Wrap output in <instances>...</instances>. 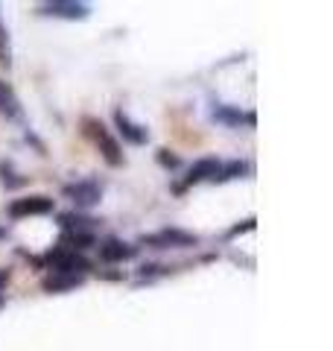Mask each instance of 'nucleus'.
Returning <instances> with one entry per match:
<instances>
[{
  "label": "nucleus",
  "instance_id": "1",
  "mask_svg": "<svg viewBox=\"0 0 333 351\" xmlns=\"http://www.w3.org/2000/svg\"><path fill=\"white\" fill-rule=\"evenodd\" d=\"M82 126H85V135L97 144L99 156L106 158V164H111V167H123V161H126L123 147H120V141L114 138V132L97 117H82Z\"/></svg>",
  "mask_w": 333,
  "mask_h": 351
},
{
  "label": "nucleus",
  "instance_id": "2",
  "mask_svg": "<svg viewBox=\"0 0 333 351\" xmlns=\"http://www.w3.org/2000/svg\"><path fill=\"white\" fill-rule=\"evenodd\" d=\"M44 263H47L50 272H64V276H85V272H91V261L82 252H73L64 246H53L44 255Z\"/></svg>",
  "mask_w": 333,
  "mask_h": 351
},
{
  "label": "nucleus",
  "instance_id": "3",
  "mask_svg": "<svg viewBox=\"0 0 333 351\" xmlns=\"http://www.w3.org/2000/svg\"><path fill=\"white\" fill-rule=\"evenodd\" d=\"M62 193L68 196L76 208H94V205H99V199H103V184L97 179H79V182L64 184Z\"/></svg>",
  "mask_w": 333,
  "mask_h": 351
},
{
  "label": "nucleus",
  "instance_id": "4",
  "mask_svg": "<svg viewBox=\"0 0 333 351\" xmlns=\"http://www.w3.org/2000/svg\"><path fill=\"white\" fill-rule=\"evenodd\" d=\"M140 243L152 249H184V246H196L199 237L190 232H182V228H161L155 234H143Z\"/></svg>",
  "mask_w": 333,
  "mask_h": 351
},
{
  "label": "nucleus",
  "instance_id": "5",
  "mask_svg": "<svg viewBox=\"0 0 333 351\" xmlns=\"http://www.w3.org/2000/svg\"><path fill=\"white\" fill-rule=\"evenodd\" d=\"M6 214L12 219L21 217H44V214H53V199L50 196H24V199H12L6 208Z\"/></svg>",
  "mask_w": 333,
  "mask_h": 351
},
{
  "label": "nucleus",
  "instance_id": "6",
  "mask_svg": "<svg viewBox=\"0 0 333 351\" xmlns=\"http://www.w3.org/2000/svg\"><path fill=\"white\" fill-rule=\"evenodd\" d=\"M41 15L47 18H64V21H85L91 15V6L79 3V0H50V3H41L38 9Z\"/></svg>",
  "mask_w": 333,
  "mask_h": 351
},
{
  "label": "nucleus",
  "instance_id": "7",
  "mask_svg": "<svg viewBox=\"0 0 333 351\" xmlns=\"http://www.w3.org/2000/svg\"><path fill=\"white\" fill-rule=\"evenodd\" d=\"M97 249H99V258H103L106 263L132 261L138 255V246H132V243H126V240H120V237H106L103 243H97Z\"/></svg>",
  "mask_w": 333,
  "mask_h": 351
},
{
  "label": "nucleus",
  "instance_id": "8",
  "mask_svg": "<svg viewBox=\"0 0 333 351\" xmlns=\"http://www.w3.org/2000/svg\"><path fill=\"white\" fill-rule=\"evenodd\" d=\"M222 167V161L219 158H199L190 170H187L184 176V182L179 184L175 191H184V188H190V184H199V182H214L217 179V173Z\"/></svg>",
  "mask_w": 333,
  "mask_h": 351
},
{
  "label": "nucleus",
  "instance_id": "9",
  "mask_svg": "<svg viewBox=\"0 0 333 351\" xmlns=\"http://www.w3.org/2000/svg\"><path fill=\"white\" fill-rule=\"evenodd\" d=\"M114 126H117L120 135H123V141H129V144H135V147H143L149 141L147 126L135 123V120H132L123 108H117V112H114Z\"/></svg>",
  "mask_w": 333,
  "mask_h": 351
},
{
  "label": "nucleus",
  "instance_id": "10",
  "mask_svg": "<svg viewBox=\"0 0 333 351\" xmlns=\"http://www.w3.org/2000/svg\"><path fill=\"white\" fill-rule=\"evenodd\" d=\"M0 114L6 120H24V108H21V100L15 94V88L0 80Z\"/></svg>",
  "mask_w": 333,
  "mask_h": 351
},
{
  "label": "nucleus",
  "instance_id": "11",
  "mask_svg": "<svg viewBox=\"0 0 333 351\" xmlns=\"http://www.w3.org/2000/svg\"><path fill=\"white\" fill-rule=\"evenodd\" d=\"M85 284V276H64V272H50L47 278L41 281V290L44 293H68L76 290Z\"/></svg>",
  "mask_w": 333,
  "mask_h": 351
},
{
  "label": "nucleus",
  "instance_id": "12",
  "mask_svg": "<svg viewBox=\"0 0 333 351\" xmlns=\"http://www.w3.org/2000/svg\"><path fill=\"white\" fill-rule=\"evenodd\" d=\"M59 223L64 232H82V234H94V228L99 219L94 217H85V214H76V211H68V214H59Z\"/></svg>",
  "mask_w": 333,
  "mask_h": 351
},
{
  "label": "nucleus",
  "instance_id": "13",
  "mask_svg": "<svg viewBox=\"0 0 333 351\" xmlns=\"http://www.w3.org/2000/svg\"><path fill=\"white\" fill-rule=\"evenodd\" d=\"M214 120L219 123H228V126H254V112H240V108H231V106H217L214 108Z\"/></svg>",
  "mask_w": 333,
  "mask_h": 351
},
{
  "label": "nucleus",
  "instance_id": "14",
  "mask_svg": "<svg viewBox=\"0 0 333 351\" xmlns=\"http://www.w3.org/2000/svg\"><path fill=\"white\" fill-rule=\"evenodd\" d=\"M59 246L73 249V252H85V249L97 246V237H94V234H82V232H62Z\"/></svg>",
  "mask_w": 333,
  "mask_h": 351
},
{
  "label": "nucleus",
  "instance_id": "15",
  "mask_svg": "<svg viewBox=\"0 0 333 351\" xmlns=\"http://www.w3.org/2000/svg\"><path fill=\"white\" fill-rule=\"evenodd\" d=\"M246 173H251V164H249V161H228V164H222V167H219V173H217L214 182L240 179V176H246Z\"/></svg>",
  "mask_w": 333,
  "mask_h": 351
},
{
  "label": "nucleus",
  "instance_id": "16",
  "mask_svg": "<svg viewBox=\"0 0 333 351\" xmlns=\"http://www.w3.org/2000/svg\"><path fill=\"white\" fill-rule=\"evenodd\" d=\"M0 64L3 68H12V44H9V32L0 21Z\"/></svg>",
  "mask_w": 333,
  "mask_h": 351
},
{
  "label": "nucleus",
  "instance_id": "17",
  "mask_svg": "<svg viewBox=\"0 0 333 351\" xmlns=\"http://www.w3.org/2000/svg\"><path fill=\"white\" fill-rule=\"evenodd\" d=\"M0 182H3L9 191H12V188H24V184H27V179H15V170L9 167V164H0Z\"/></svg>",
  "mask_w": 333,
  "mask_h": 351
},
{
  "label": "nucleus",
  "instance_id": "18",
  "mask_svg": "<svg viewBox=\"0 0 333 351\" xmlns=\"http://www.w3.org/2000/svg\"><path fill=\"white\" fill-rule=\"evenodd\" d=\"M158 161L164 164V167H179V158H175V156H166V149H158Z\"/></svg>",
  "mask_w": 333,
  "mask_h": 351
},
{
  "label": "nucleus",
  "instance_id": "19",
  "mask_svg": "<svg viewBox=\"0 0 333 351\" xmlns=\"http://www.w3.org/2000/svg\"><path fill=\"white\" fill-rule=\"evenodd\" d=\"M6 284H9V276H6V272H3V269H0V290H3V287H6Z\"/></svg>",
  "mask_w": 333,
  "mask_h": 351
},
{
  "label": "nucleus",
  "instance_id": "20",
  "mask_svg": "<svg viewBox=\"0 0 333 351\" xmlns=\"http://www.w3.org/2000/svg\"><path fill=\"white\" fill-rule=\"evenodd\" d=\"M3 307H6V299H3V293H0V311H3Z\"/></svg>",
  "mask_w": 333,
  "mask_h": 351
}]
</instances>
